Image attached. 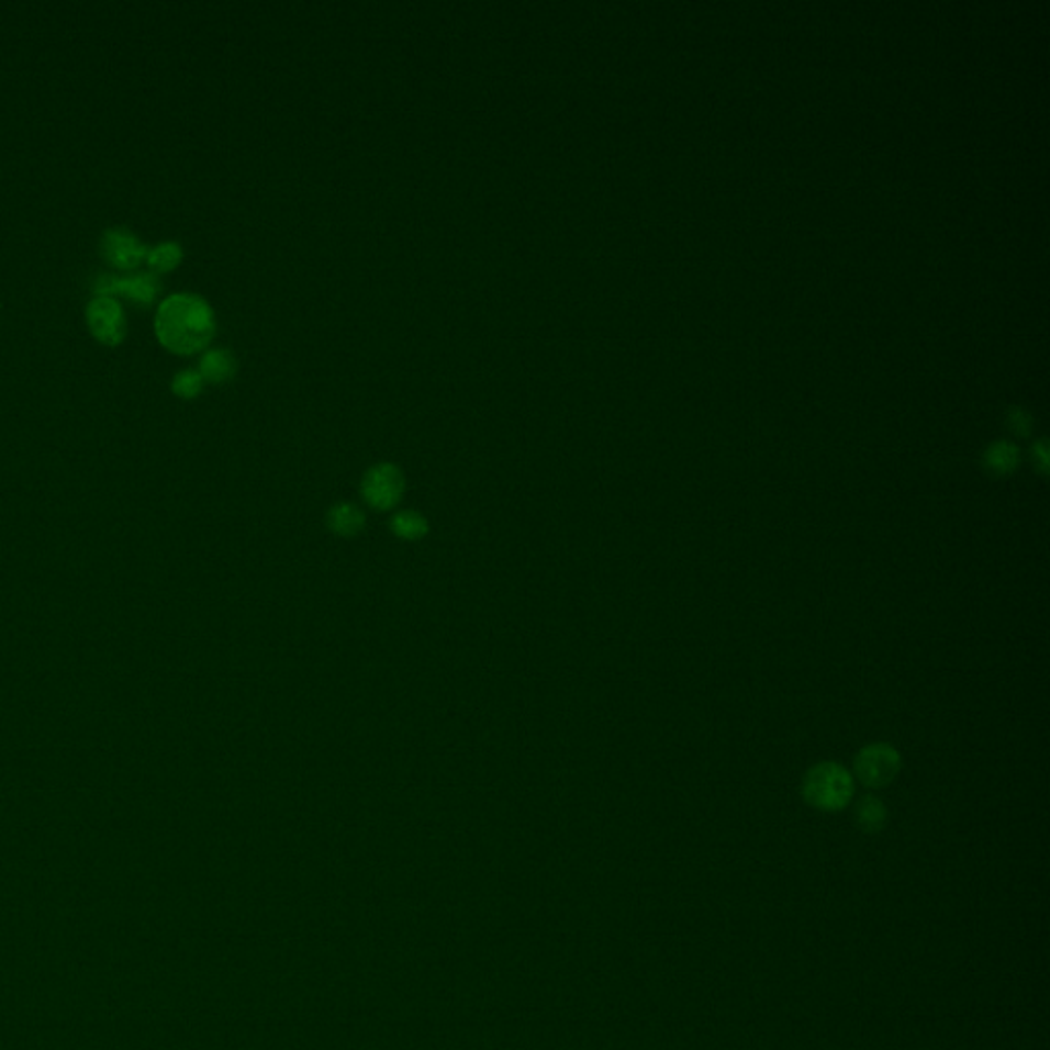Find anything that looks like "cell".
<instances>
[{
  "mask_svg": "<svg viewBox=\"0 0 1050 1050\" xmlns=\"http://www.w3.org/2000/svg\"><path fill=\"white\" fill-rule=\"evenodd\" d=\"M156 335L175 354H196L216 333L212 306L198 294H170L156 310Z\"/></svg>",
  "mask_w": 1050,
  "mask_h": 1050,
  "instance_id": "6da1fadb",
  "label": "cell"
},
{
  "mask_svg": "<svg viewBox=\"0 0 1050 1050\" xmlns=\"http://www.w3.org/2000/svg\"><path fill=\"white\" fill-rule=\"evenodd\" d=\"M803 796L820 811H841L853 796V778L839 763L823 761L804 775Z\"/></svg>",
  "mask_w": 1050,
  "mask_h": 1050,
  "instance_id": "7a4b0ae2",
  "label": "cell"
},
{
  "mask_svg": "<svg viewBox=\"0 0 1050 1050\" xmlns=\"http://www.w3.org/2000/svg\"><path fill=\"white\" fill-rule=\"evenodd\" d=\"M853 770L864 786H889L901 772V756L893 745L886 742L865 745L856 756Z\"/></svg>",
  "mask_w": 1050,
  "mask_h": 1050,
  "instance_id": "3957f363",
  "label": "cell"
},
{
  "mask_svg": "<svg viewBox=\"0 0 1050 1050\" xmlns=\"http://www.w3.org/2000/svg\"><path fill=\"white\" fill-rule=\"evenodd\" d=\"M404 477L394 463H376L361 482V494L373 510L384 511L401 501Z\"/></svg>",
  "mask_w": 1050,
  "mask_h": 1050,
  "instance_id": "277c9868",
  "label": "cell"
},
{
  "mask_svg": "<svg viewBox=\"0 0 1050 1050\" xmlns=\"http://www.w3.org/2000/svg\"><path fill=\"white\" fill-rule=\"evenodd\" d=\"M87 321L94 333V337L108 345H115L124 339L127 319L124 306L113 295H94L87 304Z\"/></svg>",
  "mask_w": 1050,
  "mask_h": 1050,
  "instance_id": "5b68a950",
  "label": "cell"
},
{
  "mask_svg": "<svg viewBox=\"0 0 1050 1050\" xmlns=\"http://www.w3.org/2000/svg\"><path fill=\"white\" fill-rule=\"evenodd\" d=\"M158 290L160 281L153 271H139L132 276H101L94 283V292L99 295L124 294L138 304H150Z\"/></svg>",
  "mask_w": 1050,
  "mask_h": 1050,
  "instance_id": "8992f818",
  "label": "cell"
},
{
  "mask_svg": "<svg viewBox=\"0 0 1050 1050\" xmlns=\"http://www.w3.org/2000/svg\"><path fill=\"white\" fill-rule=\"evenodd\" d=\"M101 250L109 262L122 269H132L146 259L148 248L127 228H108L101 236Z\"/></svg>",
  "mask_w": 1050,
  "mask_h": 1050,
  "instance_id": "52a82bcc",
  "label": "cell"
},
{
  "mask_svg": "<svg viewBox=\"0 0 1050 1050\" xmlns=\"http://www.w3.org/2000/svg\"><path fill=\"white\" fill-rule=\"evenodd\" d=\"M238 361L228 349H210L200 359V373L203 382L224 384L234 378Z\"/></svg>",
  "mask_w": 1050,
  "mask_h": 1050,
  "instance_id": "ba28073f",
  "label": "cell"
},
{
  "mask_svg": "<svg viewBox=\"0 0 1050 1050\" xmlns=\"http://www.w3.org/2000/svg\"><path fill=\"white\" fill-rule=\"evenodd\" d=\"M328 527L339 536H356L364 529V513L356 505L340 503L328 513Z\"/></svg>",
  "mask_w": 1050,
  "mask_h": 1050,
  "instance_id": "9c48e42d",
  "label": "cell"
},
{
  "mask_svg": "<svg viewBox=\"0 0 1050 1050\" xmlns=\"http://www.w3.org/2000/svg\"><path fill=\"white\" fill-rule=\"evenodd\" d=\"M856 819L865 834H876L886 823V808L876 796H864L856 808Z\"/></svg>",
  "mask_w": 1050,
  "mask_h": 1050,
  "instance_id": "30bf717a",
  "label": "cell"
},
{
  "mask_svg": "<svg viewBox=\"0 0 1050 1050\" xmlns=\"http://www.w3.org/2000/svg\"><path fill=\"white\" fill-rule=\"evenodd\" d=\"M1018 449L1007 442H997L985 451V466L993 474H1009L1018 466Z\"/></svg>",
  "mask_w": 1050,
  "mask_h": 1050,
  "instance_id": "8fae6325",
  "label": "cell"
},
{
  "mask_svg": "<svg viewBox=\"0 0 1050 1050\" xmlns=\"http://www.w3.org/2000/svg\"><path fill=\"white\" fill-rule=\"evenodd\" d=\"M181 259H183V248L175 241L158 243L156 247L148 248V255H146V261L150 265L153 273L155 271H170L181 262Z\"/></svg>",
  "mask_w": 1050,
  "mask_h": 1050,
  "instance_id": "7c38bea8",
  "label": "cell"
},
{
  "mask_svg": "<svg viewBox=\"0 0 1050 1050\" xmlns=\"http://www.w3.org/2000/svg\"><path fill=\"white\" fill-rule=\"evenodd\" d=\"M392 532L402 540H418L427 534V522L415 511H402L392 517Z\"/></svg>",
  "mask_w": 1050,
  "mask_h": 1050,
  "instance_id": "4fadbf2b",
  "label": "cell"
},
{
  "mask_svg": "<svg viewBox=\"0 0 1050 1050\" xmlns=\"http://www.w3.org/2000/svg\"><path fill=\"white\" fill-rule=\"evenodd\" d=\"M203 378H201L200 370H187L177 371L175 378H172V390L183 396V399H193L198 396L203 388Z\"/></svg>",
  "mask_w": 1050,
  "mask_h": 1050,
  "instance_id": "5bb4252c",
  "label": "cell"
}]
</instances>
